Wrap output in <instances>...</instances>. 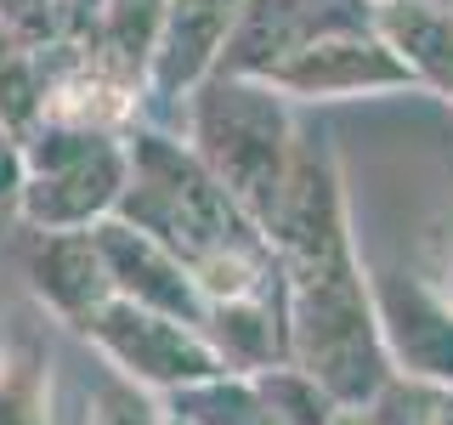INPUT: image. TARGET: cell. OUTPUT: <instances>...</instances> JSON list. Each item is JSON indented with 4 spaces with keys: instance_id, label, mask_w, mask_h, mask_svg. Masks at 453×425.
Wrapping results in <instances>:
<instances>
[{
    "instance_id": "obj_1",
    "label": "cell",
    "mask_w": 453,
    "mask_h": 425,
    "mask_svg": "<svg viewBox=\"0 0 453 425\" xmlns=\"http://www.w3.org/2000/svg\"><path fill=\"white\" fill-rule=\"evenodd\" d=\"M278 261V306H283V363L311 375L340 408H368L391 386V363L380 346L368 267L357 255L346 210V182L329 148L301 136L295 176L278 221L266 227Z\"/></svg>"
},
{
    "instance_id": "obj_2",
    "label": "cell",
    "mask_w": 453,
    "mask_h": 425,
    "mask_svg": "<svg viewBox=\"0 0 453 425\" xmlns=\"http://www.w3.org/2000/svg\"><path fill=\"white\" fill-rule=\"evenodd\" d=\"M125 153H131V176H125V198L113 216L176 255L198 301L221 306L278 290V261L266 233L221 193V182L198 165L188 142L165 131H131Z\"/></svg>"
},
{
    "instance_id": "obj_3",
    "label": "cell",
    "mask_w": 453,
    "mask_h": 425,
    "mask_svg": "<svg viewBox=\"0 0 453 425\" xmlns=\"http://www.w3.org/2000/svg\"><path fill=\"white\" fill-rule=\"evenodd\" d=\"M181 108H188V136L181 142L221 182V193L266 233L283 210L295 153H301V131L289 120V103L255 80L210 74Z\"/></svg>"
},
{
    "instance_id": "obj_4",
    "label": "cell",
    "mask_w": 453,
    "mask_h": 425,
    "mask_svg": "<svg viewBox=\"0 0 453 425\" xmlns=\"http://www.w3.org/2000/svg\"><path fill=\"white\" fill-rule=\"evenodd\" d=\"M125 176H131L125 136L40 120L23 136L18 221H28L35 233H91L119 210Z\"/></svg>"
},
{
    "instance_id": "obj_5",
    "label": "cell",
    "mask_w": 453,
    "mask_h": 425,
    "mask_svg": "<svg viewBox=\"0 0 453 425\" xmlns=\"http://www.w3.org/2000/svg\"><path fill=\"white\" fill-rule=\"evenodd\" d=\"M255 85H266L283 103H357V97H419L414 74L396 63V51L380 40L374 18L334 23L311 35L306 46L261 68Z\"/></svg>"
},
{
    "instance_id": "obj_6",
    "label": "cell",
    "mask_w": 453,
    "mask_h": 425,
    "mask_svg": "<svg viewBox=\"0 0 453 425\" xmlns=\"http://www.w3.org/2000/svg\"><path fill=\"white\" fill-rule=\"evenodd\" d=\"M80 335L91 340L96 358L119 380H131V386L153 391V397H181V391L210 386V380L226 375L216 346L204 340V329H193L181 318H165V312H148V306H131L119 295Z\"/></svg>"
},
{
    "instance_id": "obj_7",
    "label": "cell",
    "mask_w": 453,
    "mask_h": 425,
    "mask_svg": "<svg viewBox=\"0 0 453 425\" xmlns=\"http://www.w3.org/2000/svg\"><path fill=\"white\" fill-rule=\"evenodd\" d=\"M374 323L391 375L431 391H453V306L419 273H368Z\"/></svg>"
},
{
    "instance_id": "obj_8",
    "label": "cell",
    "mask_w": 453,
    "mask_h": 425,
    "mask_svg": "<svg viewBox=\"0 0 453 425\" xmlns=\"http://www.w3.org/2000/svg\"><path fill=\"white\" fill-rule=\"evenodd\" d=\"M250 0H165L159 35H153L148 51V85L153 97H170V103H188V97L221 68V46L233 35L238 12Z\"/></svg>"
},
{
    "instance_id": "obj_9",
    "label": "cell",
    "mask_w": 453,
    "mask_h": 425,
    "mask_svg": "<svg viewBox=\"0 0 453 425\" xmlns=\"http://www.w3.org/2000/svg\"><path fill=\"white\" fill-rule=\"evenodd\" d=\"M91 238H96V250H103L108 283H113L119 301L165 312V318H181V323H193V329L204 323V301H198L188 267H181L165 244H153L148 233H136V227L119 221V216L91 227Z\"/></svg>"
},
{
    "instance_id": "obj_10",
    "label": "cell",
    "mask_w": 453,
    "mask_h": 425,
    "mask_svg": "<svg viewBox=\"0 0 453 425\" xmlns=\"http://www.w3.org/2000/svg\"><path fill=\"white\" fill-rule=\"evenodd\" d=\"M28 283H35L40 306L57 323H74V329H85L113 301L103 250H96L91 233H40L35 255H28Z\"/></svg>"
},
{
    "instance_id": "obj_11",
    "label": "cell",
    "mask_w": 453,
    "mask_h": 425,
    "mask_svg": "<svg viewBox=\"0 0 453 425\" xmlns=\"http://www.w3.org/2000/svg\"><path fill=\"white\" fill-rule=\"evenodd\" d=\"M374 28L414 74L419 97L453 103V0H391L374 12Z\"/></svg>"
},
{
    "instance_id": "obj_12",
    "label": "cell",
    "mask_w": 453,
    "mask_h": 425,
    "mask_svg": "<svg viewBox=\"0 0 453 425\" xmlns=\"http://www.w3.org/2000/svg\"><path fill=\"white\" fill-rule=\"evenodd\" d=\"M204 340L216 346L226 375H261V368L283 363V306L273 295H250V301H221L204 306Z\"/></svg>"
},
{
    "instance_id": "obj_13",
    "label": "cell",
    "mask_w": 453,
    "mask_h": 425,
    "mask_svg": "<svg viewBox=\"0 0 453 425\" xmlns=\"http://www.w3.org/2000/svg\"><path fill=\"white\" fill-rule=\"evenodd\" d=\"M250 386H255V397L266 403V414H273L278 425H334V414H340L334 397L323 391L311 375H301L295 363L261 368V375H250Z\"/></svg>"
},
{
    "instance_id": "obj_14",
    "label": "cell",
    "mask_w": 453,
    "mask_h": 425,
    "mask_svg": "<svg viewBox=\"0 0 453 425\" xmlns=\"http://www.w3.org/2000/svg\"><path fill=\"white\" fill-rule=\"evenodd\" d=\"M170 414H181L188 425H278L244 375H221V380H210V386L181 391Z\"/></svg>"
},
{
    "instance_id": "obj_15",
    "label": "cell",
    "mask_w": 453,
    "mask_h": 425,
    "mask_svg": "<svg viewBox=\"0 0 453 425\" xmlns=\"http://www.w3.org/2000/svg\"><path fill=\"white\" fill-rule=\"evenodd\" d=\"M170 408H159V397L131 386V380H103L91 391V408H85V425H165Z\"/></svg>"
},
{
    "instance_id": "obj_16",
    "label": "cell",
    "mask_w": 453,
    "mask_h": 425,
    "mask_svg": "<svg viewBox=\"0 0 453 425\" xmlns=\"http://www.w3.org/2000/svg\"><path fill=\"white\" fill-rule=\"evenodd\" d=\"M0 425H46V397L23 358H0Z\"/></svg>"
},
{
    "instance_id": "obj_17",
    "label": "cell",
    "mask_w": 453,
    "mask_h": 425,
    "mask_svg": "<svg viewBox=\"0 0 453 425\" xmlns=\"http://www.w3.org/2000/svg\"><path fill=\"white\" fill-rule=\"evenodd\" d=\"M18 193H23V142L0 125V221L18 216Z\"/></svg>"
},
{
    "instance_id": "obj_18",
    "label": "cell",
    "mask_w": 453,
    "mask_h": 425,
    "mask_svg": "<svg viewBox=\"0 0 453 425\" xmlns=\"http://www.w3.org/2000/svg\"><path fill=\"white\" fill-rule=\"evenodd\" d=\"M419 425H453V391H431V403H425Z\"/></svg>"
},
{
    "instance_id": "obj_19",
    "label": "cell",
    "mask_w": 453,
    "mask_h": 425,
    "mask_svg": "<svg viewBox=\"0 0 453 425\" xmlns=\"http://www.w3.org/2000/svg\"><path fill=\"white\" fill-rule=\"evenodd\" d=\"M431 283L442 290V301L453 306V238H448V250H442V261H436V273H431Z\"/></svg>"
},
{
    "instance_id": "obj_20",
    "label": "cell",
    "mask_w": 453,
    "mask_h": 425,
    "mask_svg": "<svg viewBox=\"0 0 453 425\" xmlns=\"http://www.w3.org/2000/svg\"><path fill=\"white\" fill-rule=\"evenodd\" d=\"M363 6H374V12H380V6H391V0H363Z\"/></svg>"
},
{
    "instance_id": "obj_21",
    "label": "cell",
    "mask_w": 453,
    "mask_h": 425,
    "mask_svg": "<svg viewBox=\"0 0 453 425\" xmlns=\"http://www.w3.org/2000/svg\"><path fill=\"white\" fill-rule=\"evenodd\" d=\"M165 425H188V420H181V414H170V420H165Z\"/></svg>"
}]
</instances>
